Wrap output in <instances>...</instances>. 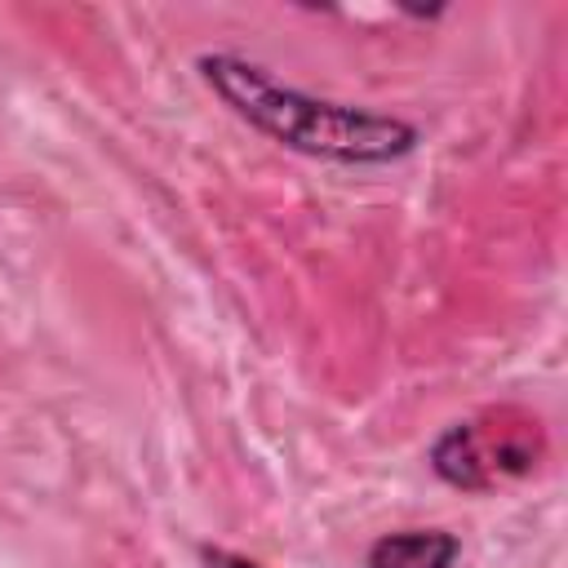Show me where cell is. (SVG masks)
<instances>
[{
    "mask_svg": "<svg viewBox=\"0 0 568 568\" xmlns=\"http://www.w3.org/2000/svg\"><path fill=\"white\" fill-rule=\"evenodd\" d=\"M195 67L240 120H248L257 133L275 138L288 151L337 164H390L417 146V124L386 111L302 93L240 53H204Z\"/></svg>",
    "mask_w": 568,
    "mask_h": 568,
    "instance_id": "cell-1",
    "label": "cell"
},
{
    "mask_svg": "<svg viewBox=\"0 0 568 568\" xmlns=\"http://www.w3.org/2000/svg\"><path fill=\"white\" fill-rule=\"evenodd\" d=\"M546 439L537 417L519 408H488L479 417L453 422L435 444H430V466L439 479L466 493H484L501 479L528 475L541 457Z\"/></svg>",
    "mask_w": 568,
    "mask_h": 568,
    "instance_id": "cell-2",
    "label": "cell"
},
{
    "mask_svg": "<svg viewBox=\"0 0 568 568\" xmlns=\"http://www.w3.org/2000/svg\"><path fill=\"white\" fill-rule=\"evenodd\" d=\"M462 541L444 528H399L368 546L364 568H453Z\"/></svg>",
    "mask_w": 568,
    "mask_h": 568,
    "instance_id": "cell-3",
    "label": "cell"
},
{
    "mask_svg": "<svg viewBox=\"0 0 568 568\" xmlns=\"http://www.w3.org/2000/svg\"><path fill=\"white\" fill-rule=\"evenodd\" d=\"M200 559H204V568H262V564H253L244 555H231L222 546H200Z\"/></svg>",
    "mask_w": 568,
    "mask_h": 568,
    "instance_id": "cell-4",
    "label": "cell"
}]
</instances>
